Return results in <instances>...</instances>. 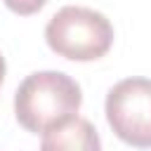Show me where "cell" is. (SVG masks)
<instances>
[{"instance_id": "cell-1", "label": "cell", "mask_w": 151, "mask_h": 151, "mask_svg": "<svg viewBox=\"0 0 151 151\" xmlns=\"http://www.w3.org/2000/svg\"><path fill=\"white\" fill-rule=\"evenodd\" d=\"M80 85L61 71H38L24 78L14 94V116L21 127L42 134L73 118L80 109Z\"/></svg>"}, {"instance_id": "cell-2", "label": "cell", "mask_w": 151, "mask_h": 151, "mask_svg": "<svg viewBox=\"0 0 151 151\" xmlns=\"http://www.w3.org/2000/svg\"><path fill=\"white\" fill-rule=\"evenodd\" d=\"M45 40L50 50L64 59L94 61L111 50L113 26L97 9L66 5L47 21Z\"/></svg>"}, {"instance_id": "cell-3", "label": "cell", "mask_w": 151, "mask_h": 151, "mask_svg": "<svg viewBox=\"0 0 151 151\" xmlns=\"http://www.w3.org/2000/svg\"><path fill=\"white\" fill-rule=\"evenodd\" d=\"M106 120L118 139L137 149H151V80L125 78L106 94Z\"/></svg>"}, {"instance_id": "cell-4", "label": "cell", "mask_w": 151, "mask_h": 151, "mask_svg": "<svg viewBox=\"0 0 151 151\" xmlns=\"http://www.w3.org/2000/svg\"><path fill=\"white\" fill-rule=\"evenodd\" d=\"M40 151H101V142L90 120L73 116L42 132Z\"/></svg>"}, {"instance_id": "cell-5", "label": "cell", "mask_w": 151, "mask_h": 151, "mask_svg": "<svg viewBox=\"0 0 151 151\" xmlns=\"http://www.w3.org/2000/svg\"><path fill=\"white\" fill-rule=\"evenodd\" d=\"M2 2H5L7 9H12L14 14L28 17V14H35L38 9H42L47 0H2Z\"/></svg>"}, {"instance_id": "cell-6", "label": "cell", "mask_w": 151, "mask_h": 151, "mask_svg": "<svg viewBox=\"0 0 151 151\" xmlns=\"http://www.w3.org/2000/svg\"><path fill=\"white\" fill-rule=\"evenodd\" d=\"M2 80H5V57L0 54V85H2Z\"/></svg>"}]
</instances>
